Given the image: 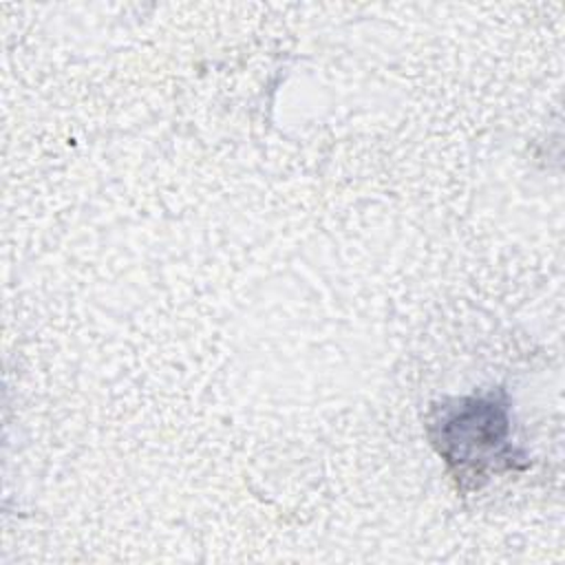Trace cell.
<instances>
[{
  "label": "cell",
  "mask_w": 565,
  "mask_h": 565,
  "mask_svg": "<svg viewBox=\"0 0 565 565\" xmlns=\"http://www.w3.org/2000/svg\"><path fill=\"white\" fill-rule=\"evenodd\" d=\"M430 428L439 455L459 470L481 472L483 466L508 459L503 455L510 433L508 404L497 395L466 397L457 399L455 406H441Z\"/></svg>",
  "instance_id": "1"
}]
</instances>
